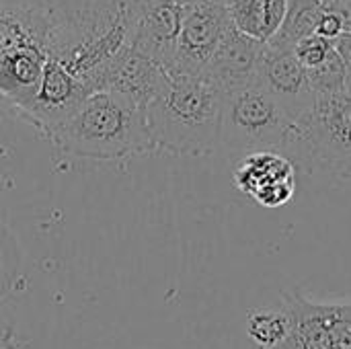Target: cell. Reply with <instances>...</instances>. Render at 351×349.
<instances>
[{"mask_svg": "<svg viewBox=\"0 0 351 349\" xmlns=\"http://www.w3.org/2000/svg\"><path fill=\"white\" fill-rule=\"evenodd\" d=\"M234 187L263 208H282L296 191V165L280 150H255L239 156Z\"/></svg>", "mask_w": 351, "mask_h": 349, "instance_id": "cell-7", "label": "cell"}, {"mask_svg": "<svg viewBox=\"0 0 351 349\" xmlns=\"http://www.w3.org/2000/svg\"><path fill=\"white\" fill-rule=\"evenodd\" d=\"M288 337L280 349H351V302L319 304L286 294Z\"/></svg>", "mask_w": 351, "mask_h": 349, "instance_id": "cell-5", "label": "cell"}, {"mask_svg": "<svg viewBox=\"0 0 351 349\" xmlns=\"http://www.w3.org/2000/svg\"><path fill=\"white\" fill-rule=\"evenodd\" d=\"M294 51L304 68H313L333 51V39H327L319 33H311L294 45Z\"/></svg>", "mask_w": 351, "mask_h": 349, "instance_id": "cell-19", "label": "cell"}, {"mask_svg": "<svg viewBox=\"0 0 351 349\" xmlns=\"http://www.w3.org/2000/svg\"><path fill=\"white\" fill-rule=\"evenodd\" d=\"M47 138L62 152L90 160H125L154 152L146 111L111 91H93Z\"/></svg>", "mask_w": 351, "mask_h": 349, "instance_id": "cell-2", "label": "cell"}, {"mask_svg": "<svg viewBox=\"0 0 351 349\" xmlns=\"http://www.w3.org/2000/svg\"><path fill=\"white\" fill-rule=\"evenodd\" d=\"M249 335L259 349H280L288 337L286 311H255L249 317Z\"/></svg>", "mask_w": 351, "mask_h": 349, "instance_id": "cell-16", "label": "cell"}, {"mask_svg": "<svg viewBox=\"0 0 351 349\" xmlns=\"http://www.w3.org/2000/svg\"><path fill=\"white\" fill-rule=\"evenodd\" d=\"M210 2H216V4H224V6H226L228 0H210Z\"/></svg>", "mask_w": 351, "mask_h": 349, "instance_id": "cell-22", "label": "cell"}, {"mask_svg": "<svg viewBox=\"0 0 351 349\" xmlns=\"http://www.w3.org/2000/svg\"><path fill=\"white\" fill-rule=\"evenodd\" d=\"M218 148L237 158L255 150H280L296 167H304L294 119L257 80L224 95Z\"/></svg>", "mask_w": 351, "mask_h": 349, "instance_id": "cell-3", "label": "cell"}, {"mask_svg": "<svg viewBox=\"0 0 351 349\" xmlns=\"http://www.w3.org/2000/svg\"><path fill=\"white\" fill-rule=\"evenodd\" d=\"M288 0H228L230 23L245 35L267 43L282 27Z\"/></svg>", "mask_w": 351, "mask_h": 349, "instance_id": "cell-14", "label": "cell"}, {"mask_svg": "<svg viewBox=\"0 0 351 349\" xmlns=\"http://www.w3.org/2000/svg\"><path fill=\"white\" fill-rule=\"evenodd\" d=\"M255 80L284 107L294 123L317 97L306 68L298 60L294 47L288 45L265 43Z\"/></svg>", "mask_w": 351, "mask_h": 349, "instance_id": "cell-10", "label": "cell"}, {"mask_svg": "<svg viewBox=\"0 0 351 349\" xmlns=\"http://www.w3.org/2000/svg\"><path fill=\"white\" fill-rule=\"evenodd\" d=\"M325 10V0H288L284 23L267 43L294 47L302 37L317 31Z\"/></svg>", "mask_w": 351, "mask_h": 349, "instance_id": "cell-15", "label": "cell"}, {"mask_svg": "<svg viewBox=\"0 0 351 349\" xmlns=\"http://www.w3.org/2000/svg\"><path fill=\"white\" fill-rule=\"evenodd\" d=\"M177 2H181V4H189V2H195V0H177Z\"/></svg>", "mask_w": 351, "mask_h": 349, "instance_id": "cell-23", "label": "cell"}, {"mask_svg": "<svg viewBox=\"0 0 351 349\" xmlns=\"http://www.w3.org/2000/svg\"><path fill=\"white\" fill-rule=\"evenodd\" d=\"M224 93L206 76L169 72L146 107L154 152L206 156L218 148Z\"/></svg>", "mask_w": 351, "mask_h": 349, "instance_id": "cell-1", "label": "cell"}, {"mask_svg": "<svg viewBox=\"0 0 351 349\" xmlns=\"http://www.w3.org/2000/svg\"><path fill=\"white\" fill-rule=\"evenodd\" d=\"M183 8L185 4L177 0H130L128 43L169 70L177 51Z\"/></svg>", "mask_w": 351, "mask_h": 349, "instance_id": "cell-8", "label": "cell"}, {"mask_svg": "<svg viewBox=\"0 0 351 349\" xmlns=\"http://www.w3.org/2000/svg\"><path fill=\"white\" fill-rule=\"evenodd\" d=\"M306 74H308L315 95L333 93V91H339L346 86V68H343L341 58L335 51V45H333V51L321 64L306 68Z\"/></svg>", "mask_w": 351, "mask_h": 349, "instance_id": "cell-17", "label": "cell"}, {"mask_svg": "<svg viewBox=\"0 0 351 349\" xmlns=\"http://www.w3.org/2000/svg\"><path fill=\"white\" fill-rule=\"evenodd\" d=\"M325 8L339 14L346 31H351V0H325Z\"/></svg>", "mask_w": 351, "mask_h": 349, "instance_id": "cell-21", "label": "cell"}, {"mask_svg": "<svg viewBox=\"0 0 351 349\" xmlns=\"http://www.w3.org/2000/svg\"><path fill=\"white\" fill-rule=\"evenodd\" d=\"M306 173L351 181V86L321 93L296 119Z\"/></svg>", "mask_w": 351, "mask_h": 349, "instance_id": "cell-4", "label": "cell"}, {"mask_svg": "<svg viewBox=\"0 0 351 349\" xmlns=\"http://www.w3.org/2000/svg\"><path fill=\"white\" fill-rule=\"evenodd\" d=\"M47 58L39 45H19L0 53V101L16 113L25 109L41 84Z\"/></svg>", "mask_w": 351, "mask_h": 349, "instance_id": "cell-13", "label": "cell"}, {"mask_svg": "<svg viewBox=\"0 0 351 349\" xmlns=\"http://www.w3.org/2000/svg\"><path fill=\"white\" fill-rule=\"evenodd\" d=\"M165 74L167 70L160 64L125 43L105 64V68L88 80V86L93 91H111L121 95L146 111L148 103L160 88Z\"/></svg>", "mask_w": 351, "mask_h": 349, "instance_id": "cell-11", "label": "cell"}, {"mask_svg": "<svg viewBox=\"0 0 351 349\" xmlns=\"http://www.w3.org/2000/svg\"><path fill=\"white\" fill-rule=\"evenodd\" d=\"M265 43L241 33L228 23L212 60L202 76L214 82L224 95L255 82Z\"/></svg>", "mask_w": 351, "mask_h": 349, "instance_id": "cell-12", "label": "cell"}, {"mask_svg": "<svg viewBox=\"0 0 351 349\" xmlns=\"http://www.w3.org/2000/svg\"><path fill=\"white\" fill-rule=\"evenodd\" d=\"M19 272V247L14 237L0 226V298L10 292Z\"/></svg>", "mask_w": 351, "mask_h": 349, "instance_id": "cell-18", "label": "cell"}, {"mask_svg": "<svg viewBox=\"0 0 351 349\" xmlns=\"http://www.w3.org/2000/svg\"><path fill=\"white\" fill-rule=\"evenodd\" d=\"M90 93L93 88L82 78L72 74L56 58H47L43 66L41 84L31 103L21 109L19 115L31 125H35L41 134L49 136L68 117H72V113Z\"/></svg>", "mask_w": 351, "mask_h": 349, "instance_id": "cell-9", "label": "cell"}, {"mask_svg": "<svg viewBox=\"0 0 351 349\" xmlns=\"http://www.w3.org/2000/svg\"><path fill=\"white\" fill-rule=\"evenodd\" d=\"M230 19L224 4L210 0H195L185 4L177 51L169 72L202 76L212 60Z\"/></svg>", "mask_w": 351, "mask_h": 349, "instance_id": "cell-6", "label": "cell"}, {"mask_svg": "<svg viewBox=\"0 0 351 349\" xmlns=\"http://www.w3.org/2000/svg\"><path fill=\"white\" fill-rule=\"evenodd\" d=\"M335 51L343 62L346 68V86H351V31H343L333 39Z\"/></svg>", "mask_w": 351, "mask_h": 349, "instance_id": "cell-20", "label": "cell"}]
</instances>
